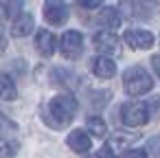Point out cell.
I'll return each instance as SVG.
<instances>
[{"label": "cell", "instance_id": "1", "mask_svg": "<svg viewBox=\"0 0 160 158\" xmlns=\"http://www.w3.org/2000/svg\"><path fill=\"white\" fill-rule=\"evenodd\" d=\"M77 114V101L72 94H57L51 99L48 103V125H53L55 130L66 127L68 123H72Z\"/></svg>", "mask_w": 160, "mask_h": 158}, {"label": "cell", "instance_id": "2", "mask_svg": "<svg viewBox=\"0 0 160 158\" xmlns=\"http://www.w3.org/2000/svg\"><path fill=\"white\" fill-rule=\"evenodd\" d=\"M123 86H125V92H127V94L140 97V94H145V92L151 90L153 79H151V75H149L145 68L132 66V68H127L125 75H123Z\"/></svg>", "mask_w": 160, "mask_h": 158}, {"label": "cell", "instance_id": "3", "mask_svg": "<svg viewBox=\"0 0 160 158\" xmlns=\"http://www.w3.org/2000/svg\"><path fill=\"white\" fill-rule=\"evenodd\" d=\"M149 105L147 103H125L121 108V121L127 125V127H140V125H147L149 123Z\"/></svg>", "mask_w": 160, "mask_h": 158}, {"label": "cell", "instance_id": "4", "mask_svg": "<svg viewBox=\"0 0 160 158\" xmlns=\"http://www.w3.org/2000/svg\"><path fill=\"white\" fill-rule=\"evenodd\" d=\"M59 51L66 59H77L81 57V51H83V35L79 31H66L62 35V42H59Z\"/></svg>", "mask_w": 160, "mask_h": 158}, {"label": "cell", "instance_id": "5", "mask_svg": "<svg viewBox=\"0 0 160 158\" xmlns=\"http://www.w3.org/2000/svg\"><path fill=\"white\" fill-rule=\"evenodd\" d=\"M44 20L53 27H62L68 20V7L64 0H44Z\"/></svg>", "mask_w": 160, "mask_h": 158}, {"label": "cell", "instance_id": "6", "mask_svg": "<svg viewBox=\"0 0 160 158\" xmlns=\"http://www.w3.org/2000/svg\"><path fill=\"white\" fill-rule=\"evenodd\" d=\"M125 44L136 51H147L153 46V35L145 29H129L125 31Z\"/></svg>", "mask_w": 160, "mask_h": 158}, {"label": "cell", "instance_id": "7", "mask_svg": "<svg viewBox=\"0 0 160 158\" xmlns=\"http://www.w3.org/2000/svg\"><path fill=\"white\" fill-rule=\"evenodd\" d=\"M66 143H68V147H70L72 151H77V154H86V151H90V147H92V140H90V136H88L86 130H72V132L68 134Z\"/></svg>", "mask_w": 160, "mask_h": 158}, {"label": "cell", "instance_id": "8", "mask_svg": "<svg viewBox=\"0 0 160 158\" xmlns=\"http://www.w3.org/2000/svg\"><path fill=\"white\" fill-rule=\"evenodd\" d=\"M92 73L99 77V79H112L116 75V64L114 59H110L108 55H99L94 62H92Z\"/></svg>", "mask_w": 160, "mask_h": 158}, {"label": "cell", "instance_id": "9", "mask_svg": "<svg viewBox=\"0 0 160 158\" xmlns=\"http://www.w3.org/2000/svg\"><path fill=\"white\" fill-rule=\"evenodd\" d=\"M33 27H35L33 16H31V13H20V16H16L13 22H11V35H16V38H27V35L33 31Z\"/></svg>", "mask_w": 160, "mask_h": 158}, {"label": "cell", "instance_id": "10", "mask_svg": "<svg viewBox=\"0 0 160 158\" xmlns=\"http://www.w3.org/2000/svg\"><path fill=\"white\" fill-rule=\"evenodd\" d=\"M35 46H38V51H40L44 57H51V55L55 53L57 40H55V35H53L48 29H40L38 35H35Z\"/></svg>", "mask_w": 160, "mask_h": 158}, {"label": "cell", "instance_id": "11", "mask_svg": "<svg viewBox=\"0 0 160 158\" xmlns=\"http://www.w3.org/2000/svg\"><path fill=\"white\" fill-rule=\"evenodd\" d=\"M92 42H94V48L101 51L103 55H105V53H114L116 46H118V38H116L114 33H110V31H99Z\"/></svg>", "mask_w": 160, "mask_h": 158}, {"label": "cell", "instance_id": "12", "mask_svg": "<svg viewBox=\"0 0 160 158\" xmlns=\"http://www.w3.org/2000/svg\"><path fill=\"white\" fill-rule=\"evenodd\" d=\"M97 24L103 29H118L121 27V13L114 7H103L97 16Z\"/></svg>", "mask_w": 160, "mask_h": 158}, {"label": "cell", "instance_id": "13", "mask_svg": "<svg viewBox=\"0 0 160 158\" xmlns=\"http://www.w3.org/2000/svg\"><path fill=\"white\" fill-rule=\"evenodd\" d=\"M18 94L16 90V84L13 79L7 75V73H0V99H5V101H13Z\"/></svg>", "mask_w": 160, "mask_h": 158}, {"label": "cell", "instance_id": "14", "mask_svg": "<svg viewBox=\"0 0 160 158\" xmlns=\"http://www.w3.org/2000/svg\"><path fill=\"white\" fill-rule=\"evenodd\" d=\"M88 132H90L94 138H103L105 132H108L105 121H103L101 116H90V119H88Z\"/></svg>", "mask_w": 160, "mask_h": 158}, {"label": "cell", "instance_id": "15", "mask_svg": "<svg viewBox=\"0 0 160 158\" xmlns=\"http://www.w3.org/2000/svg\"><path fill=\"white\" fill-rule=\"evenodd\" d=\"M0 134H7V138H11V136L18 134V125L11 119H7L2 112H0Z\"/></svg>", "mask_w": 160, "mask_h": 158}, {"label": "cell", "instance_id": "16", "mask_svg": "<svg viewBox=\"0 0 160 158\" xmlns=\"http://www.w3.org/2000/svg\"><path fill=\"white\" fill-rule=\"evenodd\" d=\"M18 151V140H11V138H0V156L2 158H9Z\"/></svg>", "mask_w": 160, "mask_h": 158}, {"label": "cell", "instance_id": "17", "mask_svg": "<svg viewBox=\"0 0 160 158\" xmlns=\"http://www.w3.org/2000/svg\"><path fill=\"white\" fill-rule=\"evenodd\" d=\"M86 158H114V151H112L110 145H103L101 149H97L94 154H90V156H86Z\"/></svg>", "mask_w": 160, "mask_h": 158}, {"label": "cell", "instance_id": "18", "mask_svg": "<svg viewBox=\"0 0 160 158\" xmlns=\"http://www.w3.org/2000/svg\"><path fill=\"white\" fill-rule=\"evenodd\" d=\"M147 151H151L153 156L160 158V136H151V138L147 140Z\"/></svg>", "mask_w": 160, "mask_h": 158}, {"label": "cell", "instance_id": "19", "mask_svg": "<svg viewBox=\"0 0 160 158\" xmlns=\"http://www.w3.org/2000/svg\"><path fill=\"white\" fill-rule=\"evenodd\" d=\"M22 3H24V0H9V5H7V16H20Z\"/></svg>", "mask_w": 160, "mask_h": 158}, {"label": "cell", "instance_id": "20", "mask_svg": "<svg viewBox=\"0 0 160 158\" xmlns=\"http://www.w3.org/2000/svg\"><path fill=\"white\" fill-rule=\"evenodd\" d=\"M123 158H147V151H142V149H127L123 154Z\"/></svg>", "mask_w": 160, "mask_h": 158}, {"label": "cell", "instance_id": "21", "mask_svg": "<svg viewBox=\"0 0 160 158\" xmlns=\"http://www.w3.org/2000/svg\"><path fill=\"white\" fill-rule=\"evenodd\" d=\"M101 3H103V0H79V5L86 7V9H94V7H99Z\"/></svg>", "mask_w": 160, "mask_h": 158}, {"label": "cell", "instance_id": "22", "mask_svg": "<svg viewBox=\"0 0 160 158\" xmlns=\"http://www.w3.org/2000/svg\"><path fill=\"white\" fill-rule=\"evenodd\" d=\"M149 112H158V108H160V97H156V99H151L149 103Z\"/></svg>", "mask_w": 160, "mask_h": 158}, {"label": "cell", "instance_id": "23", "mask_svg": "<svg viewBox=\"0 0 160 158\" xmlns=\"http://www.w3.org/2000/svg\"><path fill=\"white\" fill-rule=\"evenodd\" d=\"M151 64H153V68H156V75L160 77V55H153V57H151Z\"/></svg>", "mask_w": 160, "mask_h": 158}, {"label": "cell", "instance_id": "24", "mask_svg": "<svg viewBox=\"0 0 160 158\" xmlns=\"http://www.w3.org/2000/svg\"><path fill=\"white\" fill-rule=\"evenodd\" d=\"M5 46H7V42H5V38H2V31H0V51H5Z\"/></svg>", "mask_w": 160, "mask_h": 158}, {"label": "cell", "instance_id": "25", "mask_svg": "<svg viewBox=\"0 0 160 158\" xmlns=\"http://www.w3.org/2000/svg\"><path fill=\"white\" fill-rule=\"evenodd\" d=\"M142 3H149V5H151V3H156V0H142Z\"/></svg>", "mask_w": 160, "mask_h": 158}]
</instances>
